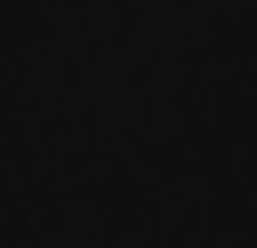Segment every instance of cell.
I'll return each instance as SVG.
<instances>
[{
	"instance_id": "6da1fadb",
	"label": "cell",
	"mask_w": 257,
	"mask_h": 248,
	"mask_svg": "<svg viewBox=\"0 0 257 248\" xmlns=\"http://www.w3.org/2000/svg\"><path fill=\"white\" fill-rule=\"evenodd\" d=\"M0 248H257V0H0Z\"/></svg>"
}]
</instances>
